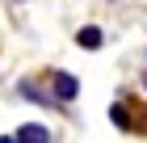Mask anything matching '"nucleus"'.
<instances>
[{"instance_id": "obj_2", "label": "nucleus", "mask_w": 147, "mask_h": 143, "mask_svg": "<svg viewBox=\"0 0 147 143\" xmlns=\"http://www.w3.org/2000/svg\"><path fill=\"white\" fill-rule=\"evenodd\" d=\"M17 97L34 101V105H42V110H59V101L51 97V88H42L38 80H17Z\"/></svg>"}, {"instance_id": "obj_8", "label": "nucleus", "mask_w": 147, "mask_h": 143, "mask_svg": "<svg viewBox=\"0 0 147 143\" xmlns=\"http://www.w3.org/2000/svg\"><path fill=\"white\" fill-rule=\"evenodd\" d=\"M17 4H25V0H17Z\"/></svg>"}, {"instance_id": "obj_5", "label": "nucleus", "mask_w": 147, "mask_h": 143, "mask_svg": "<svg viewBox=\"0 0 147 143\" xmlns=\"http://www.w3.org/2000/svg\"><path fill=\"white\" fill-rule=\"evenodd\" d=\"M76 42L84 46V51H101L105 34H101V25H80V30H76Z\"/></svg>"}, {"instance_id": "obj_7", "label": "nucleus", "mask_w": 147, "mask_h": 143, "mask_svg": "<svg viewBox=\"0 0 147 143\" xmlns=\"http://www.w3.org/2000/svg\"><path fill=\"white\" fill-rule=\"evenodd\" d=\"M143 88H147V72H143Z\"/></svg>"}, {"instance_id": "obj_3", "label": "nucleus", "mask_w": 147, "mask_h": 143, "mask_svg": "<svg viewBox=\"0 0 147 143\" xmlns=\"http://www.w3.org/2000/svg\"><path fill=\"white\" fill-rule=\"evenodd\" d=\"M109 122L118 126V131L135 135V114H130V97H126V93H122V97H118V101L109 105Z\"/></svg>"}, {"instance_id": "obj_6", "label": "nucleus", "mask_w": 147, "mask_h": 143, "mask_svg": "<svg viewBox=\"0 0 147 143\" xmlns=\"http://www.w3.org/2000/svg\"><path fill=\"white\" fill-rule=\"evenodd\" d=\"M0 143H17V139H13V135H0Z\"/></svg>"}, {"instance_id": "obj_4", "label": "nucleus", "mask_w": 147, "mask_h": 143, "mask_svg": "<svg viewBox=\"0 0 147 143\" xmlns=\"http://www.w3.org/2000/svg\"><path fill=\"white\" fill-rule=\"evenodd\" d=\"M13 139L17 143H55V135H51V126H42V122H21V126L13 131Z\"/></svg>"}, {"instance_id": "obj_1", "label": "nucleus", "mask_w": 147, "mask_h": 143, "mask_svg": "<svg viewBox=\"0 0 147 143\" xmlns=\"http://www.w3.org/2000/svg\"><path fill=\"white\" fill-rule=\"evenodd\" d=\"M46 88H51V97L59 101V110H67L71 101L80 97V80L71 76V72H51V76H46Z\"/></svg>"}]
</instances>
